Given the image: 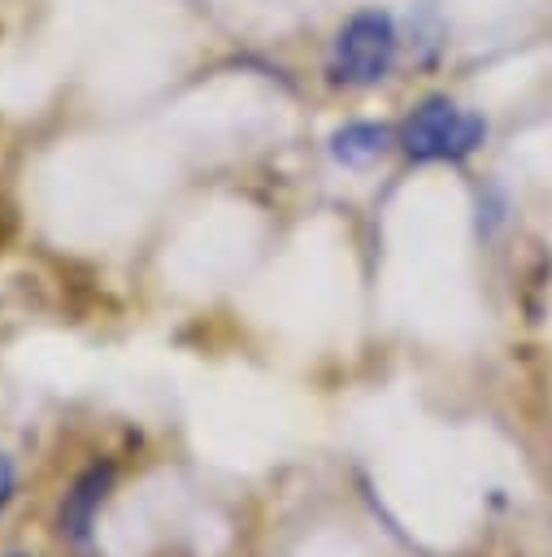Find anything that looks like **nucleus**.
Segmentation results:
<instances>
[{
	"mask_svg": "<svg viewBox=\"0 0 552 557\" xmlns=\"http://www.w3.org/2000/svg\"><path fill=\"white\" fill-rule=\"evenodd\" d=\"M391 144H396V135H391L387 126H378V122H348V126H339V131L330 135V157H335L339 165L365 170V165H374Z\"/></svg>",
	"mask_w": 552,
	"mask_h": 557,
	"instance_id": "20e7f679",
	"label": "nucleus"
},
{
	"mask_svg": "<svg viewBox=\"0 0 552 557\" xmlns=\"http://www.w3.org/2000/svg\"><path fill=\"white\" fill-rule=\"evenodd\" d=\"M396 144L409 161H422V165L465 161L487 144V117L478 109L435 91V96H422L404 113V122L396 131Z\"/></svg>",
	"mask_w": 552,
	"mask_h": 557,
	"instance_id": "f257e3e1",
	"label": "nucleus"
},
{
	"mask_svg": "<svg viewBox=\"0 0 552 557\" xmlns=\"http://www.w3.org/2000/svg\"><path fill=\"white\" fill-rule=\"evenodd\" d=\"M13 487H17V474H13V457L0 448V513H4V505L13 500Z\"/></svg>",
	"mask_w": 552,
	"mask_h": 557,
	"instance_id": "39448f33",
	"label": "nucleus"
},
{
	"mask_svg": "<svg viewBox=\"0 0 552 557\" xmlns=\"http://www.w3.org/2000/svg\"><path fill=\"white\" fill-rule=\"evenodd\" d=\"M400 57V26L387 9L369 4L348 13L326 48V78L335 87H378Z\"/></svg>",
	"mask_w": 552,
	"mask_h": 557,
	"instance_id": "f03ea898",
	"label": "nucleus"
},
{
	"mask_svg": "<svg viewBox=\"0 0 552 557\" xmlns=\"http://www.w3.org/2000/svg\"><path fill=\"white\" fill-rule=\"evenodd\" d=\"M9 557H26V553H9Z\"/></svg>",
	"mask_w": 552,
	"mask_h": 557,
	"instance_id": "423d86ee",
	"label": "nucleus"
},
{
	"mask_svg": "<svg viewBox=\"0 0 552 557\" xmlns=\"http://www.w3.org/2000/svg\"><path fill=\"white\" fill-rule=\"evenodd\" d=\"M109 487H113V470H109V466H91V470L65 492V505H61V535H65V540L83 544V540L91 535V522H96V513H100Z\"/></svg>",
	"mask_w": 552,
	"mask_h": 557,
	"instance_id": "7ed1b4c3",
	"label": "nucleus"
}]
</instances>
